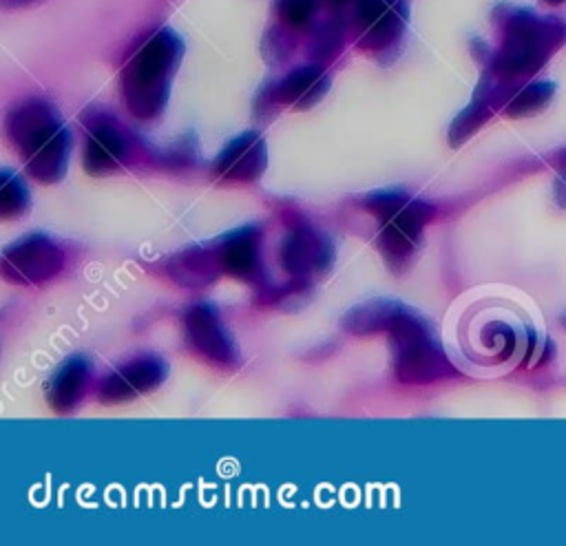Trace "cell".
<instances>
[{"mask_svg": "<svg viewBox=\"0 0 566 546\" xmlns=\"http://www.w3.org/2000/svg\"><path fill=\"white\" fill-rule=\"evenodd\" d=\"M493 20L502 31V42L500 49L489 57L486 69L520 86L522 80L535 75L548 62V57L566 44L564 18L497 4Z\"/></svg>", "mask_w": 566, "mask_h": 546, "instance_id": "1", "label": "cell"}, {"mask_svg": "<svg viewBox=\"0 0 566 546\" xmlns=\"http://www.w3.org/2000/svg\"><path fill=\"white\" fill-rule=\"evenodd\" d=\"M7 135L24 159L31 177L55 183L64 177L71 155V133L55 106L42 97H29L7 115Z\"/></svg>", "mask_w": 566, "mask_h": 546, "instance_id": "2", "label": "cell"}, {"mask_svg": "<svg viewBox=\"0 0 566 546\" xmlns=\"http://www.w3.org/2000/svg\"><path fill=\"white\" fill-rule=\"evenodd\" d=\"M184 57V40L172 29L155 31L126 62L119 75L122 97L139 119H155L164 113L172 77Z\"/></svg>", "mask_w": 566, "mask_h": 546, "instance_id": "3", "label": "cell"}, {"mask_svg": "<svg viewBox=\"0 0 566 546\" xmlns=\"http://www.w3.org/2000/svg\"><path fill=\"white\" fill-rule=\"evenodd\" d=\"M363 206L378 219V248L394 272H400L416 254L424 225L436 208L398 188L378 190L365 197Z\"/></svg>", "mask_w": 566, "mask_h": 546, "instance_id": "4", "label": "cell"}, {"mask_svg": "<svg viewBox=\"0 0 566 546\" xmlns=\"http://www.w3.org/2000/svg\"><path fill=\"white\" fill-rule=\"evenodd\" d=\"M387 334L391 343L394 371L402 382L422 385L455 374L431 327L413 309L402 307Z\"/></svg>", "mask_w": 566, "mask_h": 546, "instance_id": "5", "label": "cell"}, {"mask_svg": "<svg viewBox=\"0 0 566 546\" xmlns=\"http://www.w3.org/2000/svg\"><path fill=\"white\" fill-rule=\"evenodd\" d=\"M340 22H349L358 33V44L367 51L394 46L407 24L405 0H329Z\"/></svg>", "mask_w": 566, "mask_h": 546, "instance_id": "6", "label": "cell"}, {"mask_svg": "<svg viewBox=\"0 0 566 546\" xmlns=\"http://www.w3.org/2000/svg\"><path fill=\"white\" fill-rule=\"evenodd\" d=\"M64 267L62 248L46 234L31 232L2 250V274L18 285H38Z\"/></svg>", "mask_w": 566, "mask_h": 546, "instance_id": "7", "label": "cell"}, {"mask_svg": "<svg viewBox=\"0 0 566 546\" xmlns=\"http://www.w3.org/2000/svg\"><path fill=\"white\" fill-rule=\"evenodd\" d=\"M181 325H184L188 345L197 354H201L210 363H219V365L237 363L234 340H232L230 332L226 329V325L221 323V316L214 305L195 303V305L186 307V312L181 314Z\"/></svg>", "mask_w": 566, "mask_h": 546, "instance_id": "8", "label": "cell"}, {"mask_svg": "<svg viewBox=\"0 0 566 546\" xmlns=\"http://www.w3.org/2000/svg\"><path fill=\"white\" fill-rule=\"evenodd\" d=\"M168 374V363L159 356H137L113 369L99 385V400L104 405H119L135 400L159 387Z\"/></svg>", "mask_w": 566, "mask_h": 546, "instance_id": "9", "label": "cell"}, {"mask_svg": "<svg viewBox=\"0 0 566 546\" xmlns=\"http://www.w3.org/2000/svg\"><path fill=\"white\" fill-rule=\"evenodd\" d=\"M334 261V248L329 239L307 223H298L287 230L281 243V265L290 276L307 279L329 270Z\"/></svg>", "mask_w": 566, "mask_h": 546, "instance_id": "10", "label": "cell"}, {"mask_svg": "<svg viewBox=\"0 0 566 546\" xmlns=\"http://www.w3.org/2000/svg\"><path fill=\"white\" fill-rule=\"evenodd\" d=\"M268 166V148L256 130H245L230 139L212 164V172L219 181L248 183L263 175Z\"/></svg>", "mask_w": 566, "mask_h": 546, "instance_id": "11", "label": "cell"}, {"mask_svg": "<svg viewBox=\"0 0 566 546\" xmlns=\"http://www.w3.org/2000/svg\"><path fill=\"white\" fill-rule=\"evenodd\" d=\"M259 248H261V228L254 223L241 225L214 243V252L221 263V270L243 281H254L261 276Z\"/></svg>", "mask_w": 566, "mask_h": 546, "instance_id": "12", "label": "cell"}, {"mask_svg": "<svg viewBox=\"0 0 566 546\" xmlns=\"http://www.w3.org/2000/svg\"><path fill=\"white\" fill-rule=\"evenodd\" d=\"M128 155V139L113 119H99L91 126L84 144V170L91 175L113 172Z\"/></svg>", "mask_w": 566, "mask_h": 546, "instance_id": "13", "label": "cell"}, {"mask_svg": "<svg viewBox=\"0 0 566 546\" xmlns=\"http://www.w3.org/2000/svg\"><path fill=\"white\" fill-rule=\"evenodd\" d=\"M329 88V75L321 64H305L290 71L279 84L268 91V97L276 104H287L298 111L314 106Z\"/></svg>", "mask_w": 566, "mask_h": 546, "instance_id": "14", "label": "cell"}, {"mask_svg": "<svg viewBox=\"0 0 566 546\" xmlns=\"http://www.w3.org/2000/svg\"><path fill=\"white\" fill-rule=\"evenodd\" d=\"M91 378V360L84 356L66 358L60 369L46 382V402L57 413H71L88 385Z\"/></svg>", "mask_w": 566, "mask_h": 546, "instance_id": "15", "label": "cell"}, {"mask_svg": "<svg viewBox=\"0 0 566 546\" xmlns=\"http://www.w3.org/2000/svg\"><path fill=\"white\" fill-rule=\"evenodd\" d=\"M405 305L398 301H387V298H374L354 305L345 318L343 327L352 334H371V332H387L389 325L396 321Z\"/></svg>", "mask_w": 566, "mask_h": 546, "instance_id": "16", "label": "cell"}, {"mask_svg": "<svg viewBox=\"0 0 566 546\" xmlns=\"http://www.w3.org/2000/svg\"><path fill=\"white\" fill-rule=\"evenodd\" d=\"M219 267H221V263L217 259L214 248H212V252L206 248H190L172 259L170 274L181 285L199 287V285L210 283L217 276Z\"/></svg>", "mask_w": 566, "mask_h": 546, "instance_id": "17", "label": "cell"}, {"mask_svg": "<svg viewBox=\"0 0 566 546\" xmlns=\"http://www.w3.org/2000/svg\"><path fill=\"white\" fill-rule=\"evenodd\" d=\"M557 86L555 82L548 80H539V82H528L526 86H520L517 93L509 99V104L504 106V113L509 117H528L535 115L539 111H544L553 95H555Z\"/></svg>", "mask_w": 566, "mask_h": 546, "instance_id": "18", "label": "cell"}, {"mask_svg": "<svg viewBox=\"0 0 566 546\" xmlns=\"http://www.w3.org/2000/svg\"><path fill=\"white\" fill-rule=\"evenodd\" d=\"M491 115H493V108L486 102L471 97V102L455 115V119L449 126V144L451 146L464 144L484 122H489Z\"/></svg>", "mask_w": 566, "mask_h": 546, "instance_id": "19", "label": "cell"}, {"mask_svg": "<svg viewBox=\"0 0 566 546\" xmlns=\"http://www.w3.org/2000/svg\"><path fill=\"white\" fill-rule=\"evenodd\" d=\"M29 208V190L22 179L9 170H2L0 177V217L13 219Z\"/></svg>", "mask_w": 566, "mask_h": 546, "instance_id": "20", "label": "cell"}, {"mask_svg": "<svg viewBox=\"0 0 566 546\" xmlns=\"http://www.w3.org/2000/svg\"><path fill=\"white\" fill-rule=\"evenodd\" d=\"M318 11V0H276V13L285 27L301 29Z\"/></svg>", "mask_w": 566, "mask_h": 546, "instance_id": "21", "label": "cell"}, {"mask_svg": "<svg viewBox=\"0 0 566 546\" xmlns=\"http://www.w3.org/2000/svg\"><path fill=\"white\" fill-rule=\"evenodd\" d=\"M340 20H332L329 24H323L318 31H316V40H314V55L323 57L327 53H332L338 42H340Z\"/></svg>", "mask_w": 566, "mask_h": 546, "instance_id": "22", "label": "cell"}, {"mask_svg": "<svg viewBox=\"0 0 566 546\" xmlns=\"http://www.w3.org/2000/svg\"><path fill=\"white\" fill-rule=\"evenodd\" d=\"M553 199L559 208H566V150L557 157V175L553 183Z\"/></svg>", "mask_w": 566, "mask_h": 546, "instance_id": "23", "label": "cell"}, {"mask_svg": "<svg viewBox=\"0 0 566 546\" xmlns=\"http://www.w3.org/2000/svg\"><path fill=\"white\" fill-rule=\"evenodd\" d=\"M544 4H564L566 0H542Z\"/></svg>", "mask_w": 566, "mask_h": 546, "instance_id": "24", "label": "cell"}, {"mask_svg": "<svg viewBox=\"0 0 566 546\" xmlns=\"http://www.w3.org/2000/svg\"><path fill=\"white\" fill-rule=\"evenodd\" d=\"M7 2H15V4H24V2H33V0H7Z\"/></svg>", "mask_w": 566, "mask_h": 546, "instance_id": "25", "label": "cell"}, {"mask_svg": "<svg viewBox=\"0 0 566 546\" xmlns=\"http://www.w3.org/2000/svg\"><path fill=\"white\" fill-rule=\"evenodd\" d=\"M564 325H566V314H564Z\"/></svg>", "mask_w": 566, "mask_h": 546, "instance_id": "26", "label": "cell"}]
</instances>
